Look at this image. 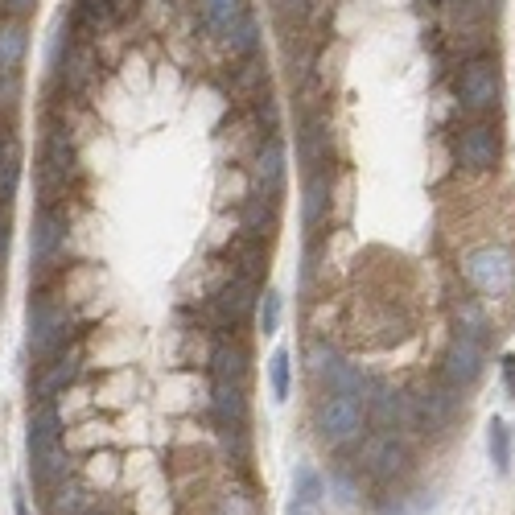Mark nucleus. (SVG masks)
I'll use <instances>...</instances> for the list:
<instances>
[{"instance_id":"nucleus-1","label":"nucleus","mask_w":515,"mask_h":515,"mask_svg":"<svg viewBox=\"0 0 515 515\" xmlns=\"http://www.w3.org/2000/svg\"><path fill=\"white\" fill-rule=\"evenodd\" d=\"M462 277L470 281L474 293H483V297H511L515 293V256L507 248H474L466 260H462Z\"/></svg>"},{"instance_id":"nucleus-2","label":"nucleus","mask_w":515,"mask_h":515,"mask_svg":"<svg viewBox=\"0 0 515 515\" xmlns=\"http://www.w3.org/2000/svg\"><path fill=\"white\" fill-rule=\"evenodd\" d=\"M314 425H318V437H322L326 445H351V441L363 433V425H367L363 400H359V396H347V392L322 396Z\"/></svg>"},{"instance_id":"nucleus-3","label":"nucleus","mask_w":515,"mask_h":515,"mask_svg":"<svg viewBox=\"0 0 515 515\" xmlns=\"http://www.w3.org/2000/svg\"><path fill=\"white\" fill-rule=\"evenodd\" d=\"M66 338H71L66 309H58L50 297H33L29 301V351L38 359H50V355L66 351Z\"/></svg>"},{"instance_id":"nucleus-4","label":"nucleus","mask_w":515,"mask_h":515,"mask_svg":"<svg viewBox=\"0 0 515 515\" xmlns=\"http://www.w3.org/2000/svg\"><path fill=\"white\" fill-rule=\"evenodd\" d=\"M359 466L367 470L371 483H396V478H404L412 470V450L396 437V433H375L367 445H363V454H359Z\"/></svg>"},{"instance_id":"nucleus-5","label":"nucleus","mask_w":515,"mask_h":515,"mask_svg":"<svg viewBox=\"0 0 515 515\" xmlns=\"http://www.w3.org/2000/svg\"><path fill=\"white\" fill-rule=\"evenodd\" d=\"M458 408H462V396L450 384L445 388H421L417 396H408V429L441 433V429H450Z\"/></svg>"},{"instance_id":"nucleus-6","label":"nucleus","mask_w":515,"mask_h":515,"mask_svg":"<svg viewBox=\"0 0 515 515\" xmlns=\"http://www.w3.org/2000/svg\"><path fill=\"white\" fill-rule=\"evenodd\" d=\"M309 371H314V380L326 388V396H330V392H347V396H359V400H363L367 375H363L355 363L342 359L338 351H330L326 342H318L314 355H309Z\"/></svg>"},{"instance_id":"nucleus-7","label":"nucleus","mask_w":515,"mask_h":515,"mask_svg":"<svg viewBox=\"0 0 515 515\" xmlns=\"http://www.w3.org/2000/svg\"><path fill=\"white\" fill-rule=\"evenodd\" d=\"M441 375H445V384H450L454 392L474 388L478 380H483V347H478V338L458 334V338L450 342V351H445Z\"/></svg>"},{"instance_id":"nucleus-8","label":"nucleus","mask_w":515,"mask_h":515,"mask_svg":"<svg viewBox=\"0 0 515 515\" xmlns=\"http://www.w3.org/2000/svg\"><path fill=\"white\" fill-rule=\"evenodd\" d=\"M458 95H462V108L491 112L495 103H499V71H495L491 62H483V58L466 62L462 75H458Z\"/></svg>"},{"instance_id":"nucleus-9","label":"nucleus","mask_w":515,"mask_h":515,"mask_svg":"<svg viewBox=\"0 0 515 515\" xmlns=\"http://www.w3.org/2000/svg\"><path fill=\"white\" fill-rule=\"evenodd\" d=\"M458 161L470 169H491L499 161V136L487 124H470L458 136Z\"/></svg>"},{"instance_id":"nucleus-10","label":"nucleus","mask_w":515,"mask_h":515,"mask_svg":"<svg viewBox=\"0 0 515 515\" xmlns=\"http://www.w3.org/2000/svg\"><path fill=\"white\" fill-rule=\"evenodd\" d=\"M71 478V454H66V445H50V450H38L29 454V483L38 491H54L58 483Z\"/></svg>"},{"instance_id":"nucleus-11","label":"nucleus","mask_w":515,"mask_h":515,"mask_svg":"<svg viewBox=\"0 0 515 515\" xmlns=\"http://www.w3.org/2000/svg\"><path fill=\"white\" fill-rule=\"evenodd\" d=\"M62 244H66V219L54 206H42L38 219H33V260H38V268H50Z\"/></svg>"},{"instance_id":"nucleus-12","label":"nucleus","mask_w":515,"mask_h":515,"mask_svg":"<svg viewBox=\"0 0 515 515\" xmlns=\"http://www.w3.org/2000/svg\"><path fill=\"white\" fill-rule=\"evenodd\" d=\"M79 375V351H58L54 363H42V375L33 380V400H54L58 392H66Z\"/></svg>"},{"instance_id":"nucleus-13","label":"nucleus","mask_w":515,"mask_h":515,"mask_svg":"<svg viewBox=\"0 0 515 515\" xmlns=\"http://www.w3.org/2000/svg\"><path fill=\"white\" fill-rule=\"evenodd\" d=\"M252 309H256V281H252V277H235V281L215 297V314H219V322L231 326V330L244 322Z\"/></svg>"},{"instance_id":"nucleus-14","label":"nucleus","mask_w":515,"mask_h":515,"mask_svg":"<svg viewBox=\"0 0 515 515\" xmlns=\"http://www.w3.org/2000/svg\"><path fill=\"white\" fill-rule=\"evenodd\" d=\"M211 408H215V421L223 429H244L248 425V384H223V380H215Z\"/></svg>"},{"instance_id":"nucleus-15","label":"nucleus","mask_w":515,"mask_h":515,"mask_svg":"<svg viewBox=\"0 0 515 515\" xmlns=\"http://www.w3.org/2000/svg\"><path fill=\"white\" fill-rule=\"evenodd\" d=\"M256 182H260V198L281 202V194H285V145H281V141H268V145L260 149Z\"/></svg>"},{"instance_id":"nucleus-16","label":"nucleus","mask_w":515,"mask_h":515,"mask_svg":"<svg viewBox=\"0 0 515 515\" xmlns=\"http://www.w3.org/2000/svg\"><path fill=\"white\" fill-rule=\"evenodd\" d=\"M367 421L380 429V433H392V429H400V425H408V396H400V392H392V388H380L371 400H367Z\"/></svg>"},{"instance_id":"nucleus-17","label":"nucleus","mask_w":515,"mask_h":515,"mask_svg":"<svg viewBox=\"0 0 515 515\" xmlns=\"http://www.w3.org/2000/svg\"><path fill=\"white\" fill-rule=\"evenodd\" d=\"M25 441H29V454L50 450V445H58V441H62V412H58V404H54V400H38V412L29 417V433H25Z\"/></svg>"},{"instance_id":"nucleus-18","label":"nucleus","mask_w":515,"mask_h":515,"mask_svg":"<svg viewBox=\"0 0 515 515\" xmlns=\"http://www.w3.org/2000/svg\"><path fill=\"white\" fill-rule=\"evenodd\" d=\"M42 165H46V182H54V186L71 182V174H75V145H71V136H66V128L50 132Z\"/></svg>"},{"instance_id":"nucleus-19","label":"nucleus","mask_w":515,"mask_h":515,"mask_svg":"<svg viewBox=\"0 0 515 515\" xmlns=\"http://www.w3.org/2000/svg\"><path fill=\"white\" fill-rule=\"evenodd\" d=\"M211 371H215V380H223V384H248L252 359H248V351L239 347V342H219V347L211 351Z\"/></svg>"},{"instance_id":"nucleus-20","label":"nucleus","mask_w":515,"mask_h":515,"mask_svg":"<svg viewBox=\"0 0 515 515\" xmlns=\"http://www.w3.org/2000/svg\"><path fill=\"white\" fill-rule=\"evenodd\" d=\"M330 211V169H314L305 182V231H318Z\"/></svg>"},{"instance_id":"nucleus-21","label":"nucleus","mask_w":515,"mask_h":515,"mask_svg":"<svg viewBox=\"0 0 515 515\" xmlns=\"http://www.w3.org/2000/svg\"><path fill=\"white\" fill-rule=\"evenodd\" d=\"M198 13H202L206 25H211V33H223V38L248 17L244 0H198Z\"/></svg>"},{"instance_id":"nucleus-22","label":"nucleus","mask_w":515,"mask_h":515,"mask_svg":"<svg viewBox=\"0 0 515 515\" xmlns=\"http://www.w3.org/2000/svg\"><path fill=\"white\" fill-rule=\"evenodd\" d=\"M17 182H21V145L13 136L0 141V202H9L17 194Z\"/></svg>"},{"instance_id":"nucleus-23","label":"nucleus","mask_w":515,"mask_h":515,"mask_svg":"<svg viewBox=\"0 0 515 515\" xmlns=\"http://www.w3.org/2000/svg\"><path fill=\"white\" fill-rule=\"evenodd\" d=\"M29 50V38H25V29L17 21L9 25H0V71H17L21 58Z\"/></svg>"},{"instance_id":"nucleus-24","label":"nucleus","mask_w":515,"mask_h":515,"mask_svg":"<svg viewBox=\"0 0 515 515\" xmlns=\"http://www.w3.org/2000/svg\"><path fill=\"white\" fill-rule=\"evenodd\" d=\"M91 507V495L79 483H58L50 491V515H79Z\"/></svg>"},{"instance_id":"nucleus-25","label":"nucleus","mask_w":515,"mask_h":515,"mask_svg":"<svg viewBox=\"0 0 515 515\" xmlns=\"http://www.w3.org/2000/svg\"><path fill=\"white\" fill-rule=\"evenodd\" d=\"M289 380H293V363H289V351L277 347L268 359V388H272V400H289Z\"/></svg>"},{"instance_id":"nucleus-26","label":"nucleus","mask_w":515,"mask_h":515,"mask_svg":"<svg viewBox=\"0 0 515 515\" xmlns=\"http://www.w3.org/2000/svg\"><path fill=\"white\" fill-rule=\"evenodd\" d=\"M487 450H491L495 470H499V474H507V470H511V429H507L499 417L487 425Z\"/></svg>"},{"instance_id":"nucleus-27","label":"nucleus","mask_w":515,"mask_h":515,"mask_svg":"<svg viewBox=\"0 0 515 515\" xmlns=\"http://www.w3.org/2000/svg\"><path fill=\"white\" fill-rule=\"evenodd\" d=\"M293 499H301V503H322V499H326V478H322L314 466H297V474H293Z\"/></svg>"},{"instance_id":"nucleus-28","label":"nucleus","mask_w":515,"mask_h":515,"mask_svg":"<svg viewBox=\"0 0 515 515\" xmlns=\"http://www.w3.org/2000/svg\"><path fill=\"white\" fill-rule=\"evenodd\" d=\"M256 42H260V29H256V21L252 17H244L231 33H227V50L235 54V58H244V54H252L256 50Z\"/></svg>"},{"instance_id":"nucleus-29","label":"nucleus","mask_w":515,"mask_h":515,"mask_svg":"<svg viewBox=\"0 0 515 515\" xmlns=\"http://www.w3.org/2000/svg\"><path fill=\"white\" fill-rule=\"evenodd\" d=\"M281 293L277 289H264V301H260V330L264 334H277L281 330Z\"/></svg>"},{"instance_id":"nucleus-30","label":"nucleus","mask_w":515,"mask_h":515,"mask_svg":"<svg viewBox=\"0 0 515 515\" xmlns=\"http://www.w3.org/2000/svg\"><path fill=\"white\" fill-rule=\"evenodd\" d=\"M458 322H462V330L470 334V338H478L487 330V318H483V309H478L474 301H458Z\"/></svg>"},{"instance_id":"nucleus-31","label":"nucleus","mask_w":515,"mask_h":515,"mask_svg":"<svg viewBox=\"0 0 515 515\" xmlns=\"http://www.w3.org/2000/svg\"><path fill=\"white\" fill-rule=\"evenodd\" d=\"M17 95H21V79H17V71H0V108H13L17 103Z\"/></svg>"},{"instance_id":"nucleus-32","label":"nucleus","mask_w":515,"mask_h":515,"mask_svg":"<svg viewBox=\"0 0 515 515\" xmlns=\"http://www.w3.org/2000/svg\"><path fill=\"white\" fill-rule=\"evenodd\" d=\"M330 483H334L338 499H342V503H347V507H351V503H359V491H355V483H347V478H342V474H334V478H330Z\"/></svg>"},{"instance_id":"nucleus-33","label":"nucleus","mask_w":515,"mask_h":515,"mask_svg":"<svg viewBox=\"0 0 515 515\" xmlns=\"http://www.w3.org/2000/svg\"><path fill=\"white\" fill-rule=\"evenodd\" d=\"M289 515H322V503H301V499H293V503H289Z\"/></svg>"},{"instance_id":"nucleus-34","label":"nucleus","mask_w":515,"mask_h":515,"mask_svg":"<svg viewBox=\"0 0 515 515\" xmlns=\"http://www.w3.org/2000/svg\"><path fill=\"white\" fill-rule=\"evenodd\" d=\"M503 380H507V392L515 396V355L503 359Z\"/></svg>"},{"instance_id":"nucleus-35","label":"nucleus","mask_w":515,"mask_h":515,"mask_svg":"<svg viewBox=\"0 0 515 515\" xmlns=\"http://www.w3.org/2000/svg\"><path fill=\"white\" fill-rule=\"evenodd\" d=\"M9 248V215H0V256Z\"/></svg>"},{"instance_id":"nucleus-36","label":"nucleus","mask_w":515,"mask_h":515,"mask_svg":"<svg viewBox=\"0 0 515 515\" xmlns=\"http://www.w3.org/2000/svg\"><path fill=\"white\" fill-rule=\"evenodd\" d=\"M277 9H281V13H301L305 0H277Z\"/></svg>"},{"instance_id":"nucleus-37","label":"nucleus","mask_w":515,"mask_h":515,"mask_svg":"<svg viewBox=\"0 0 515 515\" xmlns=\"http://www.w3.org/2000/svg\"><path fill=\"white\" fill-rule=\"evenodd\" d=\"M5 5H9V13H29L33 0H5Z\"/></svg>"},{"instance_id":"nucleus-38","label":"nucleus","mask_w":515,"mask_h":515,"mask_svg":"<svg viewBox=\"0 0 515 515\" xmlns=\"http://www.w3.org/2000/svg\"><path fill=\"white\" fill-rule=\"evenodd\" d=\"M13 515H29V503H25V495H17V499H13Z\"/></svg>"},{"instance_id":"nucleus-39","label":"nucleus","mask_w":515,"mask_h":515,"mask_svg":"<svg viewBox=\"0 0 515 515\" xmlns=\"http://www.w3.org/2000/svg\"><path fill=\"white\" fill-rule=\"evenodd\" d=\"M79 515H103V511H95V507H87V511H79Z\"/></svg>"}]
</instances>
